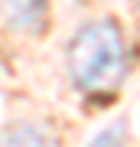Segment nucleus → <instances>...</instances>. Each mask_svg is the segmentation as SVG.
I'll return each mask as SVG.
<instances>
[{
    "label": "nucleus",
    "mask_w": 140,
    "mask_h": 147,
    "mask_svg": "<svg viewBox=\"0 0 140 147\" xmlns=\"http://www.w3.org/2000/svg\"><path fill=\"white\" fill-rule=\"evenodd\" d=\"M124 69H127V49L114 20L85 23L68 42V75L88 95L114 92L124 79Z\"/></svg>",
    "instance_id": "obj_1"
},
{
    "label": "nucleus",
    "mask_w": 140,
    "mask_h": 147,
    "mask_svg": "<svg viewBox=\"0 0 140 147\" xmlns=\"http://www.w3.org/2000/svg\"><path fill=\"white\" fill-rule=\"evenodd\" d=\"M3 13L13 30L39 33L46 23V0H3Z\"/></svg>",
    "instance_id": "obj_2"
},
{
    "label": "nucleus",
    "mask_w": 140,
    "mask_h": 147,
    "mask_svg": "<svg viewBox=\"0 0 140 147\" xmlns=\"http://www.w3.org/2000/svg\"><path fill=\"white\" fill-rule=\"evenodd\" d=\"M3 147H49V141L33 124H10L3 134Z\"/></svg>",
    "instance_id": "obj_3"
},
{
    "label": "nucleus",
    "mask_w": 140,
    "mask_h": 147,
    "mask_svg": "<svg viewBox=\"0 0 140 147\" xmlns=\"http://www.w3.org/2000/svg\"><path fill=\"white\" fill-rule=\"evenodd\" d=\"M121 144H124V124L108 127V131H101V134L91 141V147H121Z\"/></svg>",
    "instance_id": "obj_4"
}]
</instances>
